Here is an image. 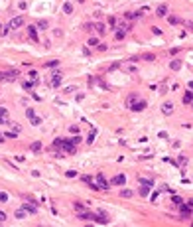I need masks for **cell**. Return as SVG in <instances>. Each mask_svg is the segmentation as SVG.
<instances>
[{"instance_id":"2e32d148","label":"cell","mask_w":193,"mask_h":227,"mask_svg":"<svg viewBox=\"0 0 193 227\" xmlns=\"http://www.w3.org/2000/svg\"><path fill=\"white\" fill-rule=\"evenodd\" d=\"M26 213H28V211L22 208V209H16V213H14V215H16V219H24V217H26Z\"/></svg>"},{"instance_id":"d4e9b609","label":"cell","mask_w":193,"mask_h":227,"mask_svg":"<svg viewBox=\"0 0 193 227\" xmlns=\"http://www.w3.org/2000/svg\"><path fill=\"white\" fill-rule=\"evenodd\" d=\"M46 67H57V65H59V61H57V59H51V61H46Z\"/></svg>"},{"instance_id":"3957f363","label":"cell","mask_w":193,"mask_h":227,"mask_svg":"<svg viewBox=\"0 0 193 227\" xmlns=\"http://www.w3.org/2000/svg\"><path fill=\"white\" fill-rule=\"evenodd\" d=\"M16 77H20V73L14 71V69L12 71H2L0 73V81H14Z\"/></svg>"},{"instance_id":"d590c367","label":"cell","mask_w":193,"mask_h":227,"mask_svg":"<svg viewBox=\"0 0 193 227\" xmlns=\"http://www.w3.org/2000/svg\"><path fill=\"white\" fill-rule=\"evenodd\" d=\"M75 89H77V87H75V85H69V87H65V93H73Z\"/></svg>"},{"instance_id":"74e56055","label":"cell","mask_w":193,"mask_h":227,"mask_svg":"<svg viewBox=\"0 0 193 227\" xmlns=\"http://www.w3.org/2000/svg\"><path fill=\"white\" fill-rule=\"evenodd\" d=\"M97 50H99V52H105V50H107V45H105V44H99V45H97Z\"/></svg>"},{"instance_id":"681fc988","label":"cell","mask_w":193,"mask_h":227,"mask_svg":"<svg viewBox=\"0 0 193 227\" xmlns=\"http://www.w3.org/2000/svg\"><path fill=\"white\" fill-rule=\"evenodd\" d=\"M191 105H193V101H191Z\"/></svg>"},{"instance_id":"7dc6e473","label":"cell","mask_w":193,"mask_h":227,"mask_svg":"<svg viewBox=\"0 0 193 227\" xmlns=\"http://www.w3.org/2000/svg\"><path fill=\"white\" fill-rule=\"evenodd\" d=\"M189 89H193V83H189Z\"/></svg>"},{"instance_id":"e0dca14e","label":"cell","mask_w":193,"mask_h":227,"mask_svg":"<svg viewBox=\"0 0 193 227\" xmlns=\"http://www.w3.org/2000/svg\"><path fill=\"white\" fill-rule=\"evenodd\" d=\"M114 38H116V40H124V38H126V30H122V28H118V32L114 34Z\"/></svg>"},{"instance_id":"bcb514c9","label":"cell","mask_w":193,"mask_h":227,"mask_svg":"<svg viewBox=\"0 0 193 227\" xmlns=\"http://www.w3.org/2000/svg\"><path fill=\"white\" fill-rule=\"evenodd\" d=\"M0 142H4V134H0Z\"/></svg>"},{"instance_id":"ba28073f","label":"cell","mask_w":193,"mask_h":227,"mask_svg":"<svg viewBox=\"0 0 193 227\" xmlns=\"http://www.w3.org/2000/svg\"><path fill=\"white\" fill-rule=\"evenodd\" d=\"M130 109H132L134 113H138V111H144V109H146V101H134V103L130 105Z\"/></svg>"},{"instance_id":"f546056e","label":"cell","mask_w":193,"mask_h":227,"mask_svg":"<svg viewBox=\"0 0 193 227\" xmlns=\"http://www.w3.org/2000/svg\"><path fill=\"white\" fill-rule=\"evenodd\" d=\"M172 201H173V203H175V205H179V203H183V201H181V198H179V195H173V198H172Z\"/></svg>"},{"instance_id":"f1b7e54d","label":"cell","mask_w":193,"mask_h":227,"mask_svg":"<svg viewBox=\"0 0 193 227\" xmlns=\"http://www.w3.org/2000/svg\"><path fill=\"white\" fill-rule=\"evenodd\" d=\"M99 44H100V42H99L97 38H91V40H89V45H93V47H97Z\"/></svg>"},{"instance_id":"52a82bcc","label":"cell","mask_w":193,"mask_h":227,"mask_svg":"<svg viewBox=\"0 0 193 227\" xmlns=\"http://www.w3.org/2000/svg\"><path fill=\"white\" fill-rule=\"evenodd\" d=\"M124 184H126V176L124 174H118L110 180V186H124Z\"/></svg>"},{"instance_id":"5b68a950","label":"cell","mask_w":193,"mask_h":227,"mask_svg":"<svg viewBox=\"0 0 193 227\" xmlns=\"http://www.w3.org/2000/svg\"><path fill=\"white\" fill-rule=\"evenodd\" d=\"M26 115H28V119H30V123L33 124V126H38V124H41V119L33 113V109H26Z\"/></svg>"},{"instance_id":"ffe728a7","label":"cell","mask_w":193,"mask_h":227,"mask_svg":"<svg viewBox=\"0 0 193 227\" xmlns=\"http://www.w3.org/2000/svg\"><path fill=\"white\" fill-rule=\"evenodd\" d=\"M83 30H85V32H89V34L95 32V24H93V22H87L85 26H83Z\"/></svg>"},{"instance_id":"83f0119b","label":"cell","mask_w":193,"mask_h":227,"mask_svg":"<svg viewBox=\"0 0 193 227\" xmlns=\"http://www.w3.org/2000/svg\"><path fill=\"white\" fill-rule=\"evenodd\" d=\"M120 195H122V198H132V192H130V190H122Z\"/></svg>"},{"instance_id":"603a6c76","label":"cell","mask_w":193,"mask_h":227,"mask_svg":"<svg viewBox=\"0 0 193 227\" xmlns=\"http://www.w3.org/2000/svg\"><path fill=\"white\" fill-rule=\"evenodd\" d=\"M191 101H193V93L189 91V93H185V97H183V103H185V105H189Z\"/></svg>"},{"instance_id":"44dd1931","label":"cell","mask_w":193,"mask_h":227,"mask_svg":"<svg viewBox=\"0 0 193 227\" xmlns=\"http://www.w3.org/2000/svg\"><path fill=\"white\" fill-rule=\"evenodd\" d=\"M63 12H65V14H71V12H73V4L65 2V4H63Z\"/></svg>"},{"instance_id":"7402d4cb","label":"cell","mask_w":193,"mask_h":227,"mask_svg":"<svg viewBox=\"0 0 193 227\" xmlns=\"http://www.w3.org/2000/svg\"><path fill=\"white\" fill-rule=\"evenodd\" d=\"M28 77H30V81H33V83H38V71H36V69H32Z\"/></svg>"},{"instance_id":"7c38bea8","label":"cell","mask_w":193,"mask_h":227,"mask_svg":"<svg viewBox=\"0 0 193 227\" xmlns=\"http://www.w3.org/2000/svg\"><path fill=\"white\" fill-rule=\"evenodd\" d=\"M8 123V111L4 107H0V124H6Z\"/></svg>"},{"instance_id":"5bb4252c","label":"cell","mask_w":193,"mask_h":227,"mask_svg":"<svg viewBox=\"0 0 193 227\" xmlns=\"http://www.w3.org/2000/svg\"><path fill=\"white\" fill-rule=\"evenodd\" d=\"M162 111H164V115H167V117H169V115L173 113V105H172V103H166L164 107H162Z\"/></svg>"},{"instance_id":"b9f144b4","label":"cell","mask_w":193,"mask_h":227,"mask_svg":"<svg viewBox=\"0 0 193 227\" xmlns=\"http://www.w3.org/2000/svg\"><path fill=\"white\" fill-rule=\"evenodd\" d=\"M16 134H18V132H6L8 138H16Z\"/></svg>"},{"instance_id":"d6986e66","label":"cell","mask_w":193,"mask_h":227,"mask_svg":"<svg viewBox=\"0 0 193 227\" xmlns=\"http://www.w3.org/2000/svg\"><path fill=\"white\" fill-rule=\"evenodd\" d=\"M169 67H172L173 71H177V69H179V67H181V61H179V59H173L172 63H169Z\"/></svg>"},{"instance_id":"ac0fdd59","label":"cell","mask_w":193,"mask_h":227,"mask_svg":"<svg viewBox=\"0 0 193 227\" xmlns=\"http://www.w3.org/2000/svg\"><path fill=\"white\" fill-rule=\"evenodd\" d=\"M24 209H26L28 213H36V211H38V208L32 205V203H24Z\"/></svg>"},{"instance_id":"f6af8a7d","label":"cell","mask_w":193,"mask_h":227,"mask_svg":"<svg viewBox=\"0 0 193 227\" xmlns=\"http://www.w3.org/2000/svg\"><path fill=\"white\" fill-rule=\"evenodd\" d=\"M187 203H189V208H191V211H193V200H189Z\"/></svg>"},{"instance_id":"7bdbcfd3","label":"cell","mask_w":193,"mask_h":227,"mask_svg":"<svg viewBox=\"0 0 193 227\" xmlns=\"http://www.w3.org/2000/svg\"><path fill=\"white\" fill-rule=\"evenodd\" d=\"M6 219V213H4V211H0V221H4Z\"/></svg>"},{"instance_id":"8992f818","label":"cell","mask_w":193,"mask_h":227,"mask_svg":"<svg viewBox=\"0 0 193 227\" xmlns=\"http://www.w3.org/2000/svg\"><path fill=\"white\" fill-rule=\"evenodd\" d=\"M150 186H152L150 180H142V186H140V195H142V198H146V195L150 194Z\"/></svg>"},{"instance_id":"1f68e13d","label":"cell","mask_w":193,"mask_h":227,"mask_svg":"<svg viewBox=\"0 0 193 227\" xmlns=\"http://www.w3.org/2000/svg\"><path fill=\"white\" fill-rule=\"evenodd\" d=\"M124 18H126V20H134V18H136V14H134V12H126V14H124Z\"/></svg>"},{"instance_id":"d6a6232c","label":"cell","mask_w":193,"mask_h":227,"mask_svg":"<svg viewBox=\"0 0 193 227\" xmlns=\"http://www.w3.org/2000/svg\"><path fill=\"white\" fill-rule=\"evenodd\" d=\"M8 32H10V26H8V28H0V36H8Z\"/></svg>"},{"instance_id":"ee69618b","label":"cell","mask_w":193,"mask_h":227,"mask_svg":"<svg viewBox=\"0 0 193 227\" xmlns=\"http://www.w3.org/2000/svg\"><path fill=\"white\" fill-rule=\"evenodd\" d=\"M185 26H187V28H189V30H193V24H191V22H187Z\"/></svg>"},{"instance_id":"4fadbf2b","label":"cell","mask_w":193,"mask_h":227,"mask_svg":"<svg viewBox=\"0 0 193 227\" xmlns=\"http://www.w3.org/2000/svg\"><path fill=\"white\" fill-rule=\"evenodd\" d=\"M167 14V6L166 4H162V6H158V10H156V16H160V18H164Z\"/></svg>"},{"instance_id":"c3c4849f","label":"cell","mask_w":193,"mask_h":227,"mask_svg":"<svg viewBox=\"0 0 193 227\" xmlns=\"http://www.w3.org/2000/svg\"><path fill=\"white\" fill-rule=\"evenodd\" d=\"M77 2H81V4H83V2H85V0H77Z\"/></svg>"},{"instance_id":"277c9868","label":"cell","mask_w":193,"mask_h":227,"mask_svg":"<svg viewBox=\"0 0 193 227\" xmlns=\"http://www.w3.org/2000/svg\"><path fill=\"white\" fill-rule=\"evenodd\" d=\"M10 30H18V28H22L24 26V16H14L12 20H10Z\"/></svg>"},{"instance_id":"30bf717a","label":"cell","mask_w":193,"mask_h":227,"mask_svg":"<svg viewBox=\"0 0 193 227\" xmlns=\"http://www.w3.org/2000/svg\"><path fill=\"white\" fill-rule=\"evenodd\" d=\"M77 217H79L81 221H91L93 219V213H89V211L83 209V211H77Z\"/></svg>"},{"instance_id":"7a4b0ae2","label":"cell","mask_w":193,"mask_h":227,"mask_svg":"<svg viewBox=\"0 0 193 227\" xmlns=\"http://www.w3.org/2000/svg\"><path fill=\"white\" fill-rule=\"evenodd\" d=\"M91 221L100 223V225H107V223H108V215L105 213V211H97V213H93V219H91Z\"/></svg>"},{"instance_id":"836d02e7","label":"cell","mask_w":193,"mask_h":227,"mask_svg":"<svg viewBox=\"0 0 193 227\" xmlns=\"http://www.w3.org/2000/svg\"><path fill=\"white\" fill-rule=\"evenodd\" d=\"M69 140H71V142H73L75 146H77V144L81 142V136H73V138H69Z\"/></svg>"},{"instance_id":"e575fe53","label":"cell","mask_w":193,"mask_h":227,"mask_svg":"<svg viewBox=\"0 0 193 227\" xmlns=\"http://www.w3.org/2000/svg\"><path fill=\"white\" fill-rule=\"evenodd\" d=\"M108 24H110V26H116V18H114V16H110V18H108Z\"/></svg>"},{"instance_id":"ab89813d","label":"cell","mask_w":193,"mask_h":227,"mask_svg":"<svg viewBox=\"0 0 193 227\" xmlns=\"http://www.w3.org/2000/svg\"><path fill=\"white\" fill-rule=\"evenodd\" d=\"M144 59H148V61H152V59H154V53H146V55H144Z\"/></svg>"},{"instance_id":"8d00e7d4","label":"cell","mask_w":193,"mask_h":227,"mask_svg":"<svg viewBox=\"0 0 193 227\" xmlns=\"http://www.w3.org/2000/svg\"><path fill=\"white\" fill-rule=\"evenodd\" d=\"M0 201H8V195L4 192H0Z\"/></svg>"},{"instance_id":"60d3db41","label":"cell","mask_w":193,"mask_h":227,"mask_svg":"<svg viewBox=\"0 0 193 227\" xmlns=\"http://www.w3.org/2000/svg\"><path fill=\"white\" fill-rule=\"evenodd\" d=\"M67 178H75V170H69V172H67Z\"/></svg>"},{"instance_id":"f35d334b","label":"cell","mask_w":193,"mask_h":227,"mask_svg":"<svg viewBox=\"0 0 193 227\" xmlns=\"http://www.w3.org/2000/svg\"><path fill=\"white\" fill-rule=\"evenodd\" d=\"M134 101H138V97H136V95H130V99H128V103L132 105V103H134Z\"/></svg>"},{"instance_id":"4dcf8cb0","label":"cell","mask_w":193,"mask_h":227,"mask_svg":"<svg viewBox=\"0 0 193 227\" xmlns=\"http://www.w3.org/2000/svg\"><path fill=\"white\" fill-rule=\"evenodd\" d=\"M38 28L46 30V28H47V22H46V20H40V22H38Z\"/></svg>"},{"instance_id":"cb8c5ba5","label":"cell","mask_w":193,"mask_h":227,"mask_svg":"<svg viewBox=\"0 0 193 227\" xmlns=\"http://www.w3.org/2000/svg\"><path fill=\"white\" fill-rule=\"evenodd\" d=\"M169 24H173V26H175V24H181V18L179 16H169Z\"/></svg>"},{"instance_id":"9c48e42d","label":"cell","mask_w":193,"mask_h":227,"mask_svg":"<svg viewBox=\"0 0 193 227\" xmlns=\"http://www.w3.org/2000/svg\"><path fill=\"white\" fill-rule=\"evenodd\" d=\"M61 81H63V75H61V73H53V75H51V87H59Z\"/></svg>"},{"instance_id":"6da1fadb","label":"cell","mask_w":193,"mask_h":227,"mask_svg":"<svg viewBox=\"0 0 193 227\" xmlns=\"http://www.w3.org/2000/svg\"><path fill=\"white\" fill-rule=\"evenodd\" d=\"M108 186H110V184L105 180V176L100 174V172L97 174L95 182H89V188H91V190H108Z\"/></svg>"},{"instance_id":"9a60e30c","label":"cell","mask_w":193,"mask_h":227,"mask_svg":"<svg viewBox=\"0 0 193 227\" xmlns=\"http://www.w3.org/2000/svg\"><path fill=\"white\" fill-rule=\"evenodd\" d=\"M95 30L99 32V36H105V34H107V30H105V24H100V22H97V24H95Z\"/></svg>"},{"instance_id":"484cf974","label":"cell","mask_w":193,"mask_h":227,"mask_svg":"<svg viewBox=\"0 0 193 227\" xmlns=\"http://www.w3.org/2000/svg\"><path fill=\"white\" fill-rule=\"evenodd\" d=\"M73 208H75V211H83V209H85V205H83V203H79V201H75Z\"/></svg>"},{"instance_id":"4316f807","label":"cell","mask_w":193,"mask_h":227,"mask_svg":"<svg viewBox=\"0 0 193 227\" xmlns=\"http://www.w3.org/2000/svg\"><path fill=\"white\" fill-rule=\"evenodd\" d=\"M30 148H32L33 152H38V150L41 148V142H32V146H30Z\"/></svg>"},{"instance_id":"8fae6325","label":"cell","mask_w":193,"mask_h":227,"mask_svg":"<svg viewBox=\"0 0 193 227\" xmlns=\"http://www.w3.org/2000/svg\"><path fill=\"white\" fill-rule=\"evenodd\" d=\"M28 36H30L33 42H40V38H38V28H36V26H30V28H28Z\"/></svg>"}]
</instances>
